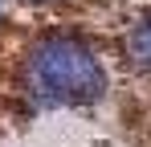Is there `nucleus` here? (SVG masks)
I'll return each instance as SVG.
<instances>
[{"mask_svg": "<svg viewBox=\"0 0 151 147\" xmlns=\"http://www.w3.org/2000/svg\"><path fill=\"white\" fill-rule=\"evenodd\" d=\"M21 86L33 106H90L106 94V66L90 41L74 33H45L21 66Z\"/></svg>", "mask_w": 151, "mask_h": 147, "instance_id": "nucleus-1", "label": "nucleus"}, {"mask_svg": "<svg viewBox=\"0 0 151 147\" xmlns=\"http://www.w3.org/2000/svg\"><path fill=\"white\" fill-rule=\"evenodd\" d=\"M127 61L139 78H151V17L131 24L127 33Z\"/></svg>", "mask_w": 151, "mask_h": 147, "instance_id": "nucleus-2", "label": "nucleus"}, {"mask_svg": "<svg viewBox=\"0 0 151 147\" xmlns=\"http://www.w3.org/2000/svg\"><path fill=\"white\" fill-rule=\"evenodd\" d=\"M29 4H57V0H29Z\"/></svg>", "mask_w": 151, "mask_h": 147, "instance_id": "nucleus-3", "label": "nucleus"}, {"mask_svg": "<svg viewBox=\"0 0 151 147\" xmlns=\"http://www.w3.org/2000/svg\"><path fill=\"white\" fill-rule=\"evenodd\" d=\"M4 4H8V0H0V17H4Z\"/></svg>", "mask_w": 151, "mask_h": 147, "instance_id": "nucleus-4", "label": "nucleus"}]
</instances>
